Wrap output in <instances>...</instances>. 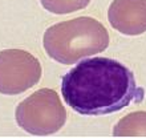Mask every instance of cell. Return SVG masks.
Returning <instances> with one entry per match:
<instances>
[{"label": "cell", "instance_id": "1", "mask_svg": "<svg viewBox=\"0 0 146 138\" xmlns=\"http://www.w3.org/2000/svg\"><path fill=\"white\" fill-rule=\"evenodd\" d=\"M66 105L82 115H105L119 111L145 98V89L122 62L108 57L86 58L61 80Z\"/></svg>", "mask_w": 146, "mask_h": 138}, {"label": "cell", "instance_id": "7", "mask_svg": "<svg viewBox=\"0 0 146 138\" xmlns=\"http://www.w3.org/2000/svg\"><path fill=\"white\" fill-rule=\"evenodd\" d=\"M46 11L56 15H66L72 12L84 9L90 0H40Z\"/></svg>", "mask_w": 146, "mask_h": 138}, {"label": "cell", "instance_id": "3", "mask_svg": "<svg viewBox=\"0 0 146 138\" xmlns=\"http://www.w3.org/2000/svg\"><path fill=\"white\" fill-rule=\"evenodd\" d=\"M16 122L32 135H50L57 133L66 121V111L58 94L42 88L16 107Z\"/></svg>", "mask_w": 146, "mask_h": 138}, {"label": "cell", "instance_id": "6", "mask_svg": "<svg viewBox=\"0 0 146 138\" xmlns=\"http://www.w3.org/2000/svg\"><path fill=\"white\" fill-rule=\"evenodd\" d=\"M114 137H146V111L125 115L113 129Z\"/></svg>", "mask_w": 146, "mask_h": 138}, {"label": "cell", "instance_id": "5", "mask_svg": "<svg viewBox=\"0 0 146 138\" xmlns=\"http://www.w3.org/2000/svg\"><path fill=\"white\" fill-rule=\"evenodd\" d=\"M110 25L119 33L137 36L146 32V0H113L108 9Z\"/></svg>", "mask_w": 146, "mask_h": 138}, {"label": "cell", "instance_id": "2", "mask_svg": "<svg viewBox=\"0 0 146 138\" xmlns=\"http://www.w3.org/2000/svg\"><path fill=\"white\" fill-rule=\"evenodd\" d=\"M42 44L50 58L70 65L104 52L109 45V32L93 17H76L49 27L44 33Z\"/></svg>", "mask_w": 146, "mask_h": 138}, {"label": "cell", "instance_id": "4", "mask_svg": "<svg viewBox=\"0 0 146 138\" xmlns=\"http://www.w3.org/2000/svg\"><path fill=\"white\" fill-rule=\"evenodd\" d=\"M41 65L37 58L23 49L0 52V93L15 96L40 81Z\"/></svg>", "mask_w": 146, "mask_h": 138}]
</instances>
